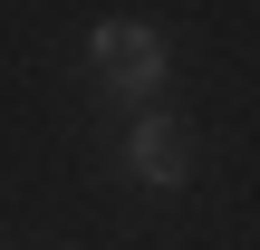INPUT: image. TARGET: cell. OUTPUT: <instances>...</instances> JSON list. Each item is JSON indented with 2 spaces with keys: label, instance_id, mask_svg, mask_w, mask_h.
I'll use <instances>...</instances> for the list:
<instances>
[{
  "label": "cell",
  "instance_id": "cell-1",
  "mask_svg": "<svg viewBox=\"0 0 260 250\" xmlns=\"http://www.w3.org/2000/svg\"><path fill=\"white\" fill-rule=\"evenodd\" d=\"M87 67H96V87H106V96H125V106L145 116V106H154V87H164V67H174V48H164V29H145V19H96Z\"/></svg>",
  "mask_w": 260,
  "mask_h": 250
},
{
  "label": "cell",
  "instance_id": "cell-2",
  "mask_svg": "<svg viewBox=\"0 0 260 250\" xmlns=\"http://www.w3.org/2000/svg\"><path fill=\"white\" fill-rule=\"evenodd\" d=\"M125 173H135L145 193H183V183H193V135H183V116L145 106V116L125 125Z\"/></svg>",
  "mask_w": 260,
  "mask_h": 250
}]
</instances>
